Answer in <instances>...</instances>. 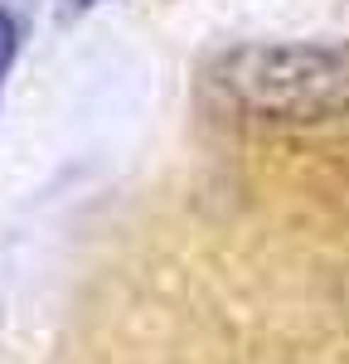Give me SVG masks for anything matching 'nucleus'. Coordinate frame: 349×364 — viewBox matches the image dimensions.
<instances>
[{"mask_svg":"<svg viewBox=\"0 0 349 364\" xmlns=\"http://www.w3.org/2000/svg\"><path fill=\"white\" fill-rule=\"evenodd\" d=\"M209 92L262 122L349 117V44H243L209 68Z\"/></svg>","mask_w":349,"mask_h":364,"instance_id":"1","label":"nucleus"},{"mask_svg":"<svg viewBox=\"0 0 349 364\" xmlns=\"http://www.w3.org/2000/svg\"><path fill=\"white\" fill-rule=\"evenodd\" d=\"M15 54H20V25H15L10 10H0V87H5V73H10Z\"/></svg>","mask_w":349,"mask_h":364,"instance_id":"2","label":"nucleus"},{"mask_svg":"<svg viewBox=\"0 0 349 364\" xmlns=\"http://www.w3.org/2000/svg\"><path fill=\"white\" fill-rule=\"evenodd\" d=\"M83 5H87V0H83Z\"/></svg>","mask_w":349,"mask_h":364,"instance_id":"3","label":"nucleus"}]
</instances>
